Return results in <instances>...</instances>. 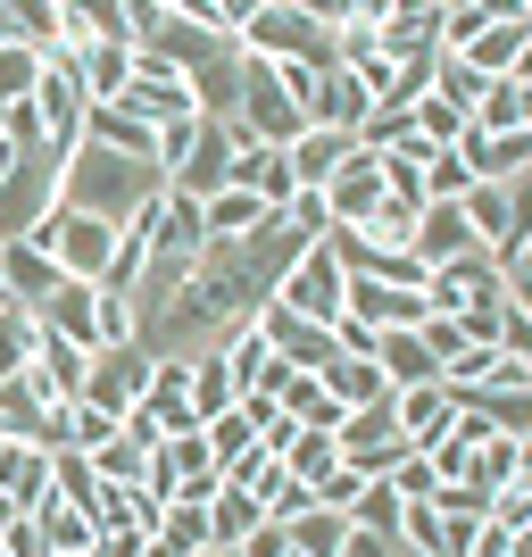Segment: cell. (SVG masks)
Masks as SVG:
<instances>
[{
  "label": "cell",
  "mask_w": 532,
  "mask_h": 557,
  "mask_svg": "<svg viewBox=\"0 0 532 557\" xmlns=\"http://www.w3.org/2000/svg\"><path fill=\"white\" fill-rule=\"evenodd\" d=\"M225 175H233V125L225 116H200V134H191V159H184V175L166 191H184V200H209V191H225Z\"/></svg>",
  "instance_id": "obj_12"
},
{
  "label": "cell",
  "mask_w": 532,
  "mask_h": 557,
  "mask_svg": "<svg viewBox=\"0 0 532 557\" xmlns=\"http://www.w3.org/2000/svg\"><path fill=\"white\" fill-rule=\"evenodd\" d=\"M34 349H42V317L34 308H0V383H17L25 367H34Z\"/></svg>",
  "instance_id": "obj_24"
},
{
  "label": "cell",
  "mask_w": 532,
  "mask_h": 557,
  "mask_svg": "<svg viewBox=\"0 0 532 557\" xmlns=\"http://www.w3.org/2000/svg\"><path fill=\"white\" fill-rule=\"evenodd\" d=\"M216 358H225V374H233V392H242V399H250V392H283V374H292L258 317H242V325L216 342Z\"/></svg>",
  "instance_id": "obj_7"
},
{
  "label": "cell",
  "mask_w": 532,
  "mask_h": 557,
  "mask_svg": "<svg viewBox=\"0 0 532 557\" xmlns=\"http://www.w3.org/2000/svg\"><path fill=\"white\" fill-rule=\"evenodd\" d=\"M441 9L449 0H383V25H374V50L383 59H417V50H441Z\"/></svg>",
  "instance_id": "obj_9"
},
{
  "label": "cell",
  "mask_w": 532,
  "mask_h": 557,
  "mask_svg": "<svg viewBox=\"0 0 532 557\" xmlns=\"http://www.w3.org/2000/svg\"><path fill=\"white\" fill-rule=\"evenodd\" d=\"M283 466H292V474H300V483L317 491L324 474L342 466V442H333V433H292V449H283Z\"/></svg>",
  "instance_id": "obj_31"
},
{
  "label": "cell",
  "mask_w": 532,
  "mask_h": 557,
  "mask_svg": "<svg viewBox=\"0 0 532 557\" xmlns=\"http://www.w3.org/2000/svg\"><path fill=\"white\" fill-rule=\"evenodd\" d=\"M0 557H50L42 524H34V516H9V524H0Z\"/></svg>",
  "instance_id": "obj_45"
},
{
  "label": "cell",
  "mask_w": 532,
  "mask_h": 557,
  "mask_svg": "<svg viewBox=\"0 0 532 557\" xmlns=\"http://www.w3.org/2000/svg\"><path fill=\"white\" fill-rule=\"evenodd\" d=\"M141 499H150V508H175V491H184V474H175V458H166V442L150 449V458H141Z\"/></svg>",
  "instance_id": "obj_41"
},
{
  "label": "cell",
  "mask_w": 532,
  "mask_h": 557,
  "mask_svg": "<svg viewBox=\"0 0 532 557\" xmlns=\"http://www.w3.org/2000/svg\"><path fill=\"white\" fill-rule=\"evenodd\" d=\"M141 557H184V549H175V541H159V533H150V541H141Z\"/></svg>",
  "instance_id": "obj_50"
},
{
  "label": "cell",
  "mask_w": 532,
  "mask_h": 557,
  "mask_svg": "<svg viewBox=\"0 0 532 557\" xmlns=\"http://www.w3.org/2000/svg\"><path fill=\"white\" fill-rule=\"evenodd\" d=\"M34 84H42V50H0V116L9 109H25V100H34Z\"/></svg>",
  "instance_id": "obj_33"
},
{
  "label": "cell",
  "mask_w": 532,
  "mask_h": 557,
  "mask_svg": "<svg viewBox=\"0 0 532 557\" xmlns=\"http://www.w3.org/2000/svg\"><path fill=\"white\" fill-rule=\"evenodd\" d=\"M258 524H267V516H258V499H250V491H216V499H209V541H216V549H242V541H250L258 533Z\"/></svg>",
  "instance_id": "obj_25"
},
{
  "label": "cell",
  "mask_w": 532,
  "mask_h": 557,
  "mask_svg": "<svg viewBox=\"0 0 532 557\" xmlns=\"http://www.w3.org/2000/svg\"><path fill=\"white\" fill-rule=\"evenodd\" d=\"M200 433H209V449H216V466H225V474H233V466H242V458L258 449V424L242 417V399H233V408H225L216 424H200Z\"/></svg>",
  "instance_id": "obj_32"
},
{
  "label": "cell",
  "mask_w": 532,
  "mask_h": 557,
  "mask_svg": "<svg viewBox=\"0 0 532 557\" xmlns=\"http://www.w3.org/2000/svg\"><path fill=\"white\" fill-rule=\"evenodd\" d=\"M474 134H524V84H516V75L483 84V100H474Z\"/></svg>",
  "instance_id": "obj_28"
},
{
  "label": "cell",
  "mask_w": 532,
  "mask_h": 557,
  "mask_svg": "<svg viewBox=\"0 0 532 557\" xmlns=\"http://www.w3.org/2000/svg\"><path fill=\"white\" fill-rule=\"evenodd\" d=\"M209 557H242V549H209Z\"/></svg>",
  "instance_id": "obj_51"
},
{
  "label": "cell",
  "mask_w": 532,
  "mask_h": 557,
  "mask_svg": "<svg viewBox=\"0 0 532 557\" xmlns=\"http://www.w3.org/2000/svg\"><path fill=\"white\" fill-rule=\"evenodd\" d=\"M333 557H399V541H392V533H367V524H349Z\"/></svg>",
  "instance_id": "obj_46"
},
{
  "label": "cell",
  "mask_w": 532,
  "mask_h": 557,
  "mask_svg": "<svg viewBox=\"0 0 532 557\" xmlns=\"http://www.w3.org/2000/svg\"><path fill=\"white\" fill-rule=\"evenodd\" d=\"M383 200H392V191H383V159H374V150H349V159H342V175L324 184V209H333V233H358L374 209H383Z\"/></svg>",
  "instance_id": "obj_8"
},
{
  "label": "cell",
  "mask_w": 532,
  "mask_h": 557,
  "mask_svg": "<svg viewBox=\"0 0 532 557\" xmlns=\"http://www.w3.org/2000/svg\"><path fill=\"white\" fill-rule=\"evenodd\" d=\"M225 184L233 191H250V200H258V209H292V191H300V184H292V166H283V150H267V141H242V134H233V175H225Z\"/></svg>",
  "instance_id": "obj_10"
},
{
  "label": "cell",
  "mask_w": 532,
  "mask_h": 557,
  "mask_svg": "<svg viewBox=\"0 0 532 557\" xmlns=\"http://www.w3.org/2000/svg\"><path fill=\"white\" fill-rule=\"evenodd\" d=\"M508 541H516V533H499V524H483V533H474V549H466V557H508Z\"/></svg>",
  "instance_id": "obj_48"
},
{
  "label": "cell",
  "mask_w": 532,
  "mask_h": 557,
  "mask_svg": "<svg viewBox=\"0 0 532 557\" xmlns=\"http://www.w3.org/2000/svg\"><path fill=\"white\" fill-rule=\"evenodd\" d=\"M50 499H67V508H92V499H100L92 458H75V449H50Z\"/></svg>",
  "instance_id": "obj_30"
},
{
  "label": "cell",
  "mask_w": 532,
  "mask_h": 557,
  "mask_svg": "<svg viewBox=\"0 0 532 557\" xmlns=\"http://www.w3.org/2000/svg\"><path fill=\"white\" fill-rule=\"evenodd\" d=\"M34 317H42V333H59L67 349L100 358V292H92V283H59V292H50Z\"/></svg>",
  "instance_id": "obj_11"
},
{
  "label": "cell",
  "mask_w": 532,
  "mask_h": 557,
  "mask_svg": "<svg viewBox=\"0 0 532 557\" xmlns=\"http://www.w3.org/2000/svg\"><path fill=\"white\" fill-rule=\"evenodd\" d=\"M491 25H499V0H449L441 9V59H466Z\"/></svg>",
  "instance_id": "obj_23"
},
{
  "label": "cell",
  "mask_w": 532,
  "mask_h": 557,
  "mask_svg": "<svg viewBox=\"0 0 532 557\" xmlns=\"http://www.w3.org/2000/svg\"><path fill=\"white\" fill-rule=\"evenodd\" d=\"M417 342L433 349V367H441V374H449V367L466 358V349H474V342H466V325H458V317H441V308H433V317L417 325Z\"/></svg>",
  "instance_id": "obj_38"
},
{
  "label": "cell",
  "mask_w": 532,
  "mask_h": 557,
  "mask_svg": "<svg viewBox=\"0 0 532 557\" xmlns=\"http://www.w3.org/2000/svg\"><path fill=\"white\" fill-rule=\"evenodd\" d=\"M524 42H532V0H499V25H491L474 50H466V67L483 75V84H499V75H516Z\"/></svg>",
  "instance_id": "obj_14"
},
{
  "label": "cell",
  "mask_w": 532,
  "mask_h": 557,
  "mask_svg": "<svg viewBox=\"0 0 532 557\" xmlns=\"http://www.w3.org/2000/svg\"><path fill=\"white\" fill-rule=\"evenodd\" d=\"M349 524H367V533H392V541H399V491H392V483H367V491H358V508H349Z\"/></svg>",
  "instance_id": "obj_40"
},
{
  "label": "cell",
  "mask_w": 532,
  "mask_h": 557,
  "mask_svg": "<svg viewBox=\"0 0 532 557\" xmlns=\"http://www.w3.org/2000/svg\"><path fill=\"white\" fill-rule=\"evenodd\" d=\"M75 9H84V34H92V42L141 50V42H134V9H125V0H75Z\"/></svg>",
  "instance_id": "obj_37"
},
{
  "label": "cell",
  "mask_w": 532,
  "mask_h": 557,
  "mask_svg": "<svg viewBox=\"0 0 532 557\" xmlns=\"http://www.w3.org/2000/svg\"><path fill=\"white\" fill-rule=\"evenodd\" d=\"M466 184H474V175L458 166V150H433V166H424V209H433V200H441V209H458Z\"/></svg>",
  "instance_id": "obj_39"
},
{
  "label": "cell",
  "mask_w": 532,
  "mask_h": 557,
  "mask_svg": "<svg viewBox=\"0 0 532 557\" xmlns=\"http://www.w3.org/2000/svg\"><path fill=\"white\" fill-rule=\"evenodd\" d=\"M141 458H150V449H141L134 433L116 424V442H100V449H92V474H100V483H125V491H134V483H141Z\"/></svg>",
  "instance_id": "obj_36"
},
{
  "label": "cell",
  "mask_w": 532,
  "mask_h": 557,
  "mask_svg": "<svg viewBox=\"0 0 532 557\" xmlns=\"http://www.w3.org/2000/svg\"><path fill=\"white\" fill-rule=\"evenodd\" d=\"M159 541H175L184 557H209V549H216V541H209V508H200V499H175V508H166V524H159Z\"/></svg>",
  "instance_id": "obj_34"
},
{
  "label": "cell",
  "mask_w": 532,
  "mask_h": 557,
  "mask_svg": "<svg viewBox=\"0 0 532 557\" xmlns=\"http://www.w3.org/2000/svg\"><path fill=\"white\" fill-rule=\"evenodd\" d=\"M358 491H367V474H349V466H333V474H324V483H317V508L349 516V508H358Z\"/></svg>",
  "instance_id": "obj_43"
},
{
  "label": "cell",
  "mask_w": 532,
  "mask_h": 557,
  "mask_svg": "<svg viewBox=\"0 0 532 557\" xmlns=\"http://www.w3.org/2000/svg\"><path fill=\"white\" fill-rule=\"evenodd\" d=\"M383 483H392V491H399V499H433V491H441V483H433V466H424V458H417V449H408V458H399V466H392V474H383Z\"/></svg>",
  "instance_id": "obj_44"
},
{
  "label": "cell",
  "mask_w": 532,
  "mask_h": 557,
  "mask_svg": "<svg viewBox=\"0 0 532 557\" xmlns=\"http://www.w3.org/2000/svg\"><path fill=\"white\" fill-rule=\"evenodd\" d=\"M516 466H524V442H516V433H483V442H474V483L483 491H508Z\"/></svg>",
  "instance_id": "obj_29"
},
{
  "label": "cell",
  "mask_w": 532,
  "mask_h": 557,
  "mask_svg": "<svg viewBox=\"0 0 532 557\" xmlns=\"http://www.w3.org/2000/svg\"><path fill=\"white\" fill-rule=\"evenodd\" d=\"M349 150H358L349 134H333V125H308V134L292 141V150H283V166H292V184H300V191H324L333 175H342V159H349Z\"/></svg>",
  "instance_id": "obj_18"
},
{
  "label": "cell",
  "mask_w": 532,
  "mask_h": 557,
  "mask_svg": "<svg viewBox=\"0 0 532 557\" xmlns=\"http://www.w3.org/2000/svg\"><path fill=\"white\" fill-rule=\"evenodd\" d=\"M150 191H166V184L150 175V166H134V159H116V150H100V141H75V159L59 166V200H67V209L109 216V225H125V216H134Z\"/></svg>",
  "instance_id": "obj_1"
},
{
  "label": "cell",
  "mask_w": 532,
  "mask_h": 557,
  "mask_svg": "<svg viewBox=\"0 0 532 557\" xmlns=\"http://www.w3.org/2000/svg\"><path fill=\"white\" fill-rule=\"evenodd\" d=\"M342 292H349V275H342V258H333V242H308L300 267L275 283V308L292 317V325L333 333V325H342Z\"/></svg>",
  "instance_id": "obj_3"
},
{
  "label": "cell",
  "mask_w": 532,
  "mask_h": 557,
  "mask_svg": "<svg viewBox=\"0 0 532 557\" xmlns=\"http://www.w3.org/2000/svg\"><path fill=\"white\" fill-rule=\"evenodd\" d=\"M433 100H449V109L474 125V100H483V75L466 67V59H433Z\"/></svg>",
  "instance_id": "obj_35"
},
{
  "label": "cell",
  "mask_w": 532,
  "mask_h": 557,
  "mask_svg": "<svg viewBox=\"0 0 532 557\" xmlns=\"http://www.w3.org/2000/svg\"><path fill=\"white\" fill-rule=\"evenodd\" d=\"M34 524H42V541H50V557H92V516L84 508H67V499H50V508H34Z\"/></svg>",
  "instance_id": "obj_26"
},
{
  "label": "cell",
  "mask_w": 532,
  "mask_h": 557,
  "mask_svg": "<svg viewBox=\"0 0 532 557\" xmlns=\"http://www.w3.org/2000/svg\"><path fill=\"white\" fill-rule=\"evenodd\" d=\"M125 116H141L150 134L159 125H184V116H209V84L200 67H184L175 50H134V75H125Z\"/></svg>",
  "instance_id": "obj_2"
},
{
  "label": "cell",
  "mask_w": 532,
  "mask_h": 557,
  "mask_svg": "<svg viewBox=\"0 0 532 557\" xmlns=\"http://www.w3.org/2000/svg\"><path fill=\"white\" fill-rule=\"evenodd\" d=\"M84 116H92V100H84V84H75V67H67V59H42V84H34V125H42V141L59 150V159H75Z\"/></svg>",
  "instance_id": "obj_5"
},
{
  "label": "cell",
  "mask_w": 532,
  "mask_h": 557,
  "mask_svg": "<svg viewBox=\"0 0 532 557\" xmlns=\"http://www.w3.org/2000/svg\"><path fill=\"white\" fill-rule=\"evenodd\" d=\"M59 283H67V275H59V267H50V258L34 250L25 233H17V242H0V292H9L17 308H42Z\"/></svg>",
  "instance_id": "obj_16"
},
{
  "label": "cell",
  "mask_w": 532,
  "mask_h": 557,
  "mask_svg": "<svg viewBox=\"0 0 532 557\" xmlns=\"http://www.w3.org/2000/svg\"><path fill=\"white\" fill-rule=\"evenodd\" d=\"M233 399H242V392H233L225 358H216V349H200V358H191V417H200V424H216V417L233 408Z\"/></svg>",
  "instance_id": "obj_27"
},
{
  "label": "cell",
  "mask_w": 532,
  "mask_h": 557,
  "mask_svg": "<svg viewBox=\"0 0 532 557\" xmlns=\"http://www.w3.org/2000/svg\"><path fill=\"white\" fill-rule=\"evenodd\" d=\"M0 499H9L17 516L50 508V449H34V442H9V449H0Z\"/></svg>",
  "instance_id": "obj_17"
},
{
  "label": "cell",
  "mask_w": 532,
  "mask_h": 557,
  "mask_svg": "<svg viewBox=\"0 0 532 557\" xmlns=\"http://www.w3.org/2000/svg\"><path fill=\"white\" fill-rule=\"evenodd\" d=\"M491 524H499V533H532V491L524 483L491 491Z\"/></svg>",
  "instance_id": "obj_42"
},
{
  "label": "cell",
  "mask_w": 532,
  "mask_h": 557,
  "mask_svg": "<svg viewBox=\"0 0 532 557\" xmlns=\"http://www.w3.org/2000/svg\"><path fill=\"white\" fill-rule=\"evenodd\" d=\"M200 250H209L200 200H184V191H159V233H150V267H191Z\"/></svg>",
  "instance_id": "obj_13"
},
{
  "label": "cell",
  "mask_w": 532,
  "mask_h": 557,
  "mask_svg": "<svg viewBox=\"0 0 532 557\" xmlns=\"http://www.w3.org/2000/svg\"><path fill=\"white\" fill-rule=\"evenodd\" d=\"M342 317H349V325H367V333H417L424 317H433V300H424V292H399V283H367V275H349Z\"/></svg>",
  "instance_id": "obj_6"
},
{
  "label": "cell",
  "mask_w": 532,
  "mask_h": 557,
  "mask_svg": "<svg viewBox=\"0 0 532 557\" xmlns=\"http://www.w3.org/2000/svg\"><path fill=\"white\" fill-rule=\"evenodd\" d=\"M25 34H17V9H9V0H0V50H17Z\"/></svg>",
  "instance_id": "obj_49"
},
{
  "label": "cell",
  "mask_w": 532,
  "mask_h": 557,
  "mask_svg": "<svg viewBox=\"0 0 532 557\" xmlns=\"http://www.w3.org/2000/svg\"><path fill=\"white\" fill-rule=\"evenodd\" d=\"M242 557H292V524H258V533L242 541Z\"/></svg>",
  "instance_id": "obj_47"
},
{
  "label": "cell",
  "mask_w": 532,
  "mask_h": 557,
  "mask_svg": "<svg viewBox=\"0 0 532 557\" xmlns=\"http://www.w3.org/2000/svg\"><path fill=\"white\" fill-rule=\"evenodd\" d=\"M84 141H100V150H116V159H134V166H150V150H159V134L125 109H92L84 116Z\"/></svg>",
  "instance_id": "obj_22"
},
{
  "label": "cell",
  "mask_w": 532,
  "mask_h": 557,
  "mask_svg": "<svg viewBox=\"0 0 532 557\" xmlns=\"http://www.w3.org/2000/svg\"><path fill=\"white\" fill-rule=\"evenodd\" d=\"M458 166L474 184H516V175H532V134H474V125H466Z\"/></svg>",
  "instance_id": "obj_15"
},
{
  "label": "cell",
  "mask_w": 532,
  "mask_h": 557,
  "mask_svg": "<svg viewBox=\"0 0 532 557\" xmlns=\"http://www.w3.org/2000/svg\"><path fill=\"white\" fill-rule=\"evenodd\" d=\"M424 300H433L441 317H466V308H499V300H508V267H499V258L474 242V250H458L449 267H433V275H424Z\"/></svg>",
  "instance_id": "obj_4"
},
{
  "label": "cell",
  "mask_w": 532,
  "mask_h": 557,
  "mask_svg": "<svg viewBox=\"0 0 532 557\" xmlns=\"http://www.w3.org/2000/svg\"><path fill=\"white\" fill-rule=\"evenodd\" d=\"M392 417H399V442H408V449H424L433 433H449L458 399L441 392V383H424V392H392Z\"/></svg>",
  "instance_id": "obj_21"
},
{
  "label": "cell",
  "mask_w": 532,
  "mask_h": 557,
  "mask_svg": "<svg viewBox=\"0 0 532 557\" xmlns=\"http://www.w3.org/2000/svg\"><path fill=\"white\" fill-rule=\"evenodd\" d=\"M317 383H324V399H333L342 417H358V408H374V399H392V383H383L374 358H324Z\"/></svg>",
  "instance_id": "obj_19"
},
{
  "label": "cell",
  "mask_w": 532,
  "mask_h": 557,
  "mask_svg": "<svg viewBox=\"0 0 532 557\" xmlns=\"http://www.w3.org/2000/svg\"><path fill=\"white\" fill-rule=\"evenodd\" d=\"M374 367H383V383H392V392H424V383H441L433 349H424L417 333H374Z\"/></svg>",
  "instance_id": "obj_20"
}]
</instances>
